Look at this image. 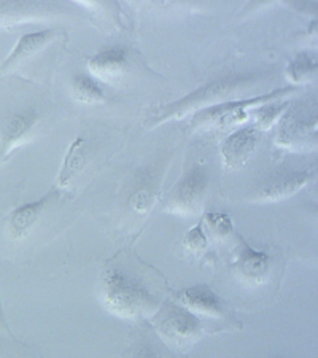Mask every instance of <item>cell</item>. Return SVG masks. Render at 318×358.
<instances>
[{
	"label": "cell",
	"instance_id": "ffe728a7",
	"mask_svg": "<svg viewBox=\"0 0 318 358\" xmlns=\"http://www.w3.org/2000/svg\"><path fill=\"white\" fill-rule=\"evenodd\" d=\"M290 101H273L264 103V106H259L256 110V124L254 128L258 131H268L270 129V126L274 124V121L280 117V115L290 107Z\"/></svg>",
	"mask_w": 318,
	"mask_h": 358
},
{
	"label": "cell",
	"instance_id": "d6986e66",
	"mask_svg": "<svg viewBox=\"0 0 318 358\" xmlns=\"http://www.w3.org/2000/svg\"><path fill=\"white\" fill-rule=\"evenodd\" d=\"M285 73L293 83L303 85L305 82H310L312 77H315L317 62L310 55L301 53L287 66Z\"/></svg>",
	"mask_w": 318,
	"mask_h": 358
},
{
	"label": "cell",
	"instance_id": "9c48e42d",
	"mask_svg": "<svg viewBox=\"0 0 318 358\" xmlns=\"http://www.w3.org/2000/svg\"><path fill=\"white\" fill-rule=\"evenodd\" d=\"M173 301L185 306L191 313L213 317V319H224L228 314L223 299L207 284H198L182 288V290L175 293Z\"/></svg>",
	"mask_w": 318,
	"mask_h": 358
},
{
	"label": "cell",
	"instance_id": "5b68a950",
	"mask_svg": "<svg viewBox=\"0 0 318 358\" xmlns=\"http://www.w3.org/2000/svg\"><path fill=\"white\" fill-rule=\"evenodd\" d=\"M61 199V189L51 188L43 196H40L36 201H29L21 204L15 209H11L5 218V231H7L8 238L13 241H21L27 238L36 228L40 217L43 215L46 209L56 204Z\"/></svg>",
	"mask_w": 318,
	"mask_h": 358
},
{
	"label": "cell",
	"instance_id": "ac0fdd59",
	"mask_svg": "<svg viewBox=\"0 0 318 358\" xmlns=\"http://www.w3.org/2000/svg\"><path fill=\"white\" fill-rule=\"evenodd\" d=\"M202 227L209 238L217 241H226L234 234V224L228 213L223 212H210L202 218Z\"/></svg>",
	"mask_w": 318,
	"mask_h": 358
},
{
	"label": "cell",
	"instance_id": "52a82bcc",
	"mask_svg": "<svg viewBox=\"0 0 318 358\" xmlns=\"http://www.w3.org/2000/svg\"><path fill=\"white\" fill-rule=\"evenodd\" d=\"M312 177H314V174H312L310 171L280 172V174H275L274 177L266 178V180L254 189L248 201L256 202V204H270V202L288 199L299 193L305 185H309Z\"/></svg>",
	"mask_w": 318,
	"mask_h": 358
},
{
	"label": "cell",
	"instance_id": "30bf717a",
	"mask_svg": "<svg viewBox=\"0 0 318 358\" xmlns=\"http://www.w3.org/2000/svg\"><path fill=\"white\" fill-rule=\"evenodd\" d=\"M59 34L61 31L56 27H48L42 29V31L24 34V36L20 37L18 42L13 46V50L10 51V55L0 64V73L10 72L11 69L20 67L26 61L31 59V57L37 56L40 51H43L46 46L53 43L59 37Z\"/></svg>",
	"mask_w": 318,
	"mask_h": 358
},
{
	"label": "cell",
	"instance_id": "7402d4cb",
	"mask_svg": "<svg viewBox=\"0 0 318 358\" xmlns=\"http://www.w3.org/2000/svg\"><path fill=\"white\" fill-rule=\"evenodd\" d=\"M126 358H161V355L152 344L143 343L134 345V349L129 350V354L126 355Z\"/></svg>",
	"mask_w": 318,
	"mask_h": 358
},
{
	"label": "cell",
	"instance_id": "7c38bea8",
	"mask_svg": "<svg viewBox=\"0 0 318 358\" xmlns=\"http://www.w3.org/2000/svg\"><path fill=\"white\" fill-rule=\"evenodd\" d=\"M259 131L254 126H244L224 138L222 145L223 163L228 169L244 167L254 152L258 143Z\"/></svg>",
	"mask_w": 318,
	"mask_h": 358
},
{
	"label": "cell",
	"instance_id": "2e32d148",
	"mask_svg": "<svg viewBox=\"0 0 318 358\" xmlns=\"http://www.w3.org/2000/svg\"><path fill=\"white\" fill-rule=\"evenodd\" d=\"M50 10V5L36 2H0V27L43 20Z\"/></svg>",
	"mask_w": 318,
	"mask_h": 358
},
{
	"label": "cell",
	"instance_id": "9a60e30c",
	"mask_svg": "<svg viewBox=\"0 0 318 358\" xmlns=\"http://www.w3.org/2000/svg\"><path fill=\"white\" fill-rule=\"evenodd\" d=\"M86 159H88V143L82 136L75 137V141L67 148L66 157L62 159L61 171L57 174L59 189L67 188L75 178L82 174L83 167L86 166Z\"/></svg>",
	"mask_w": 318,
	"mask_h": 358
},
{
	"label": "cell",
	"instance_id": "3957f363",
	"mask_svg": "<svg viewBox=\"0 0 318 358\" xmlns=\"http://www.w3.org/2000/svg\"><path fill=\"white\" fill-rule=\"evenodd\" d=\"M156 333L164 343L177 350H187L204 334V325L198 314L191 313L177 301H166L152 317Z\"/></svg>",
	"mask_w": 318,
	"mask_h": 358
},
{
	"label": "cell",
	"instance_id": "44dd1931",
	"mask_svg": "<svg viewBox=\"0 0 318 358\" xmlns=\"http://www.w3.org/2000/svg\"><path fill=\"white\" fill-rule=\"evenodd\" d=\"M183 245L187 248V252L194 253V255L196 253L199 255V253H202L207 247H209V236L205 234L204 227H202L201 222L198 224H194V227L185 234Z\"/></svg>",
	"mask_w": 318,
	"mask_h": 358
},
{
	"label": "cell",
	"instance_id": "4fadbf2b",
	"mask_svg": "<svg viewBox=\"0 0 318 358\" xmlns=\"http://www.w3.org/2000/svg\"><path fill=\"white\" fill-rule=\"evenodd\" d=\"M233 268L236 274L248 284H263L269 274L270 257L268 253L256 250L245 241H240V247L236 253Z\"/></svg>",
	"mask_w": 318,
	"mask_h": 358
},
{
	"label": "cell",
	"instance_id": "8992f818",
	"mask_svg": "<svg viewBox=\"0 0 318 358\" xmlns=\"http://www.w3.org/2000/svg\"><path fill=\"white\" fill-rule=\"evenodd\" d=\"M317 138V120L310 108L294 107L285 115L277 134V145L288 150H303L312 147Z\"/></svg>",
	"mask_w": 318,
	"mask_h": 358
},
{
	"label": "cell",
	"instance_id": "603a6c76",
	"mask_svg": "<svg viewBox=\"0 0 318 358\" xmlns=\"http://www.w3.org/2000/svg\"><path fill=\"white\" fill-rule=\"evenodd\" d=\"M0 328L2 330L7 331L10 336H13V333H11L8 323H7V317H5V313H3V308H2V299H0Z\"/></svg>",
	"mask_w": 318,
	"mask_h": 358
},
{
	"label": "cell",
	"instance_id": "5bb4252c",
	"mask_svg": "<svg viewBox=\"0 0 318 358\" xmlns=\"http://www.w3.org/2000/svg\"><path fill=\"white\" fill-rule=\"evenodd\" d=\"M161 189L159 177L152 171L140 172L132 182V187L127 193V209L132 215L142 217L153 209L154 202L158 201Z\"/></svg>",
	"mask_w": 318,
	"mask_h": 358
},
{
	"label": "cell",
	"instance_id": "6da1fadb",
	"mask_svg": "<svg viewBox=\"0 0 318 358\" xmlns=\"http://www.w3.org/2000/svg\"><path fill=\"white\" fill-rule=\"evenodd\" d=\"M99 298L103 309L124 320L152 319L159 299L143 277L127 264L112 263L102 271Z\"/></svg>",
	"mask_w": 318,
	"mask_h": 358
},
{
	"label": "cell",
	"instance_id": "e0dca14e",
	"mask_svg": "<svg viewBox=\"0 0 318 358\" xmlns=\"http://www.w3.org/2000/svg\"><path fill=\"white\" fill-rule=\"evenodd\" d=\"M71 91L73 99L82 103H101L106 101V92L91 75L77 73L71 82Z\"/></svg>",
	"mask_w": 318,
	"mask_h": 358
},
{
	"label": "cell",
	"instance_id": "277c9868",
	"mask_svg": "<svg viewBox=\"0 0 318 358\" xmlns=\"http://www.w3.org/2000/svg\"><path fill=\"white\" fill-rule=\"evenodd\" d=\"M210 188V172L204 164H194L183 172L167 196L166 210L180 217L201 212Z\"/></svg>",
	"mask_w": 318,
	"mask_h": 358
},
{
	"label": "cell",
	"instance_id": "7a4b0ae2",
	"mask_svg": "<svg viewBox=\"0 0 318 358\" xmlns=\"http://www.w3.org/2000/svg\"><path fill=\"white\" fill-rule=\"evenodd\" d=\"M245 82L247 77H224L212 80V82L204 83L198 90L180 97V99L152 108L143 126L147 129H154L167 123V121L182 120L191 113L217 106V102L226 99Z\"/></svg>",
	"mask_w": 318,
	"mask_h": 358
},
{
	"label": "cell",
	"instance_id": "8fae6325",
	"mask_svg": "<svg viewBox=\"0 0 318 358\" xmlns=\"http://www.w3.org/2000/svg\"><path fill=\"white\" fill-rule=\"evenodd\" d=\"M127 55L129 51L124 46H110L91 56L88 61L91 77L103 83L118 82L127 72Z\"/></svg>",
	"mask_w": 318,
	"mask_h": 358
},
{
	"label": "cell",
	"instance_id": "ba28073f",
	"mask_svg": "<svg viewBox=\"0 0 318 358\" xmlns=\"http://www.w3.org/2000/svg\"><path fill=\"white\" fill-rule=\"evenodd\" d=\"M40 120L34 108H22L8 113L0 120V164L10 157L15 148L29 141Z\"/></svg>",
	"mask_w": 318,
	"mask_h": 358
}]
</instances>
